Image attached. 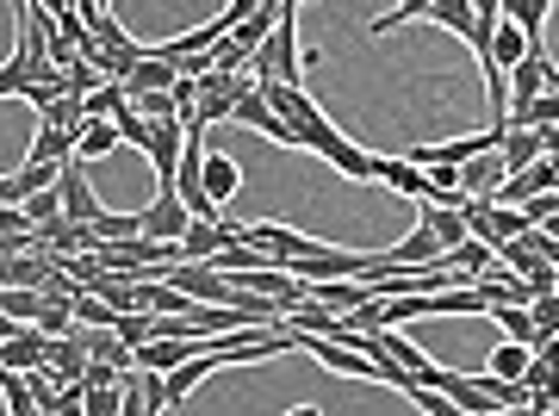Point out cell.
<instances>
[{
	"label": "cell",
	"instance_id": "obj_28",
	"mask_svg": "<svg viewBox=\"0 0 559 416\" xmlns=\"http://www.w3.org/2000/svg\"><path fill=\"white\" fill-rule=\"evenodd\" d=\"M299 7H318V0H299Z\"/></svg>",
	"mask_w": 559,
	"mask_h": 416
},
{
	"label": "cell",
	"instance_id": "obj_26",
	"mask_svg": "<svg viewBox=\"0 0 559 416\" xmlns=\"http://www.w3.org/2000/svg\"><path fill=\"white\" fill-rule=\"evenodd\" d=\"M522 212H528V224H547L559 212V193L547 187V193H535V199H522Z\"/></svg>",
	"mask_w": 559,
	"mask_h": 416
},
{
	"label": "cell",
	"instance_id": "obj_27",
	"mask_svg": "<svg viewBox=\"0 0 559 416\" xmlns=\"http://www.w3.org/2000/svg\"><path fill=\"white\" fill-rule=\"evenodd\" d=\"M540 138H547V156H559V124H535Z\"/></svg>",
	"mask_w": 559,
	"mask_h": 416
},
{
	"label": "cell",
	"instance_id": "obj_18",
	"mask_svg": "<svg viewBox=\"0 0 559 416\" xmlns=\"http://www.w3.org/2000/svg\"><path fill=\"white\" fill-rule=\"evenodd\" d=\"M528 360H535V348H528V342H498V348H491V373H503V379H522L528 373Z\"/></svg>",
	"mask_w": 559,
	"mask_h": 416
},
{
	"label": "cell",
	"instance_id": "obj_7",
	"mask_svg": "<svg viewBox=\"0 0 559 416\" xmlns=\"http://www.w3.org/2000/svg\"><path fill=\"white\" fill-rule=\"evenodd\" d=\"M57 180H62V162L25 156L20 168H13V175L0 180V199H7V205H25V199H32V193H44V187H57Z\"/></svg>",
	"mask_w": 559,
	"mask_h": 416
},
{
	"label": "cell",
	"instance_id": "obj_12",
	"mask_svg": "<svg viewBox=\"0 0 559 416\" xmlns=\"http://www.w3.org/2000/svg\"><path fill=\"white\" fill-rule=\"evenodd\" d=\"M441 268H454V274H491L498 268V249L485 237H466V242H454L448 255H441Z\"/></svg>",
	"mask_w": 559,
	"mask_h": 416
},
{
	"label": "cell",
	"instance_id": "obj_6",
	"mask_svg": "<svg viewBox=\"0 0 559 416\" xmlns=\"http://www.w3.org/2000/svg\"><path fill=\"white\" fill-rule=\"evenodd\" d=\"M62 205H69V218H81V224H94L106 212L100 205V193H94V180H87V156H75V162H62Z\"/></svg>",
	"mask_w": 559,
	"mask_h": 416
},
{
	"label": "cell",
	"instance_id": "obj_22",
	"mask_svg": "<svg viewBox=\"0 0 559 416\" xmlns=\"http://www.w3.org/2000/svg\"><path fill=\"white\" fill-rule=\"evenodd\" d=\"M503 13H510L528 38H540V25H547V13H554V0H503Z\"/></svg>",
	"mask_w": 559,
	"mask_h": 416
},
{
	"label": "cell",
	"instance_id": "obj_20",
	"mask_svg": "<svg viewBox=\"0 0 559 416\" xmlns=\"http://www.w3.org/2000/svg\"><path fill=\"white\" fill-rule=\"evenodd\" d=\"M94 230H100V242H131L143 237V212H100Z\"/></svg>",
	"mask_w": 559,
	"mask_h": 416
},
{
	"label": "cell",
	"instance_id": "obj_21",
	"mask_svg": "<svg viewBox=\"0 0 559 416\" xmlns=\"http://www.w3.org/2000/svg\"><path fill=\"white\" fill-rule=\"evenodd\" d=\"M0 385H7V411H13V416L38 411V385H32V373H13V367H7V379H0Z\"/></svg>",
	"mask_w": 559,
	"mask_h": 416
},
{
	"label": "cell",
	"instance_id": "obj_19",
	"mask_svg": "<svg viewBox=\"0 0 559 416\" xmlns=\"http://www.w3.org/2000/svg\"><path fill=\"white\" fill-rule=\"evenodd\" d=\"M429 20L448 25L454 38H473V20H479V13H473V0H436V7H429Z\"/></svg>",
	"mask_w": 559,
	"mask_h": 416
},
{
	"label": "cell",
	"instance_id": "obj_10",
	"mask_svg": "<svg viewBox=\"0 0 559 416\" xmlns=\"http://www.w3.org/2000/svg\"><path fill=\"white\" fill-rule=\"evenodd\" d=\"M380 180L392 187V193H404V199H429V168H423L417 156H385Z\"/></svg>",
	"mask_w": 559,
	"mask_h": 416
},
{
	"label": "cell",
	"instance_id": "obj_1",
	"mask_svg": "<svg viewBox=\"0 0 559 416\" xmlns=\"http://www.w3.org/2000/svg\"><path fill=\"white\" fill-rule=\"evenodd\" d=\"M193 230V205L180 199V187H156V199L143 205V237L156 242H180Z\"/></svg>",
	"mask_w": 559,
	"mask_h": 416
},
{
	"label": "cell",
	"instance_id": "obj_14",
	"mask_svg": "<svg viewBox=\"0 0 559 416\" xmlns=\"http://www.w3.org/2000/svg\"><path fill=\"white\" fill-rule=\"evenodd\" d=\"M25 156H44V162H75L81 156V131H62V124H38V138Z\"/></svg>",
	"mask_w": 559,
	"mask_h": 416
},
{
	"label": "cell",
	"instance_id": "obj_17",
	"mask_svg": "<svg viewBox=\"0 0 559 416\" xmlns=\"http://www.w3.org/2000/svg\"><path fill=\"white\" fill-rule=\"evenodd\" d=\"M44 298L50 293H38V286H0V311L13 323H38L44 318Z\"/></svg>",
	"mask_w": 559,
	"mask_h": 416
},
{
	"label": "cell",
	"instance_id": "obj_24",
	"mask_svg": "<svg viewBox=\"0 0 559 416\" xmlns=\"http://www.w3.org/2000/svg\"><path fill=\"white\" fill-rule=\"evenodd\" d=\"M124 411V385H87V416H119Z\"/></svg>",
	"mask_w": 559,
	"mask_h": 416
},
{
	"label": "cell",
	"instance_id": "obj_16",
	"mask_svg": "<svg viewBox=\"0 0 559 416\" xmlns=\"http://www.w3.org/2000/svg\"><path fill=\"white\" fill-rule=\"evenodd\" d=\"M124 143V131H119V119H87L81 124V156L87 162H100V156H112Z\"/></svg>",
	"mask_w": 559,
	"mask_h": 416
},
{
	"label": "cell",
	"instance_id": "obj_2",
	"mask_svg": "<svg viewBox=\"0 0 559 416\" xmlns=\"http://www.w3.org/2000/svg\"><path fill=\"white\" fill-rule=\"evenodd\" d=\"M44 360H50V336H44L38 323H13L7 318V330H0V367L32 373V367H44Z\"/></svg>",
	"mask_w": 559,
	"mask_h": 416
},
{
	"label": "cell",
	"instance_id": "obj_15",
	"mask_svg": "<svg viewBox=\"0 0 559 416\" xmlns=\"http://www.w3.org/2000/svg\"><path fill=\"white\" fill-rule=\"evenodd\" d=\"M237 187H242V168H237V162L205 150V193L218 199V205H230V199H237Z\"/></svg>",
	"mask_w": 559,
	"mask_h": 416
},
{
	"label": "cell",
	"instance_id": "obj_8",
	"mask_svg": "<svg viewBox=\"0 0 559 416\" xmlns=\"http://www.w3.org/2000/svg\"><path fill=\"white\" fill-rule=\"evenodd\" d=\"M57 75H62V62H50V57H32V50H20V57H13L7 69H0V94H7V99H25L32 87H38V81H57Z\"/></svg>",
	"mask_w": 559,
	"mask_h": 416
},
{
	"label": "cell",
	"instance_id": "obj_4",
	"mask_svg": "<svg viewBox=\"0 0 559 416\" xmlns=\"http://www.w3.org/2000/svg\"><path fill=\"white\" fill-rule=\"evenodd\" d=\"M150 168H156V187H175L180 175V156H187V124L180 119H156V131H150Z\"/></svg>",
	"mask_w": 559,
	"mask_h": 416
},
{
	"label": "cell",
	"instance_id": "obj_23",
	"mask_svg": "<svg viewBox=\"0 0 559 416\" xmlns=\"http://www.w3.org/2000/svg\"><path fill=\"white\" fill-rule=\"evenodd\" d=\"M429 7H436V0H399V7H392V13H385V20H373V38H385V32H392V25L429 20Z\"/></svg>",
	"mask_w": 559,
	"mask_h": 416
},
{
	"label": "cell",
	"instance_id": "obj_9",
	"mask_svg": "<svg viewBox=\"0 0 559 416\" xmlns=\"http://www.w3.org/2000/svg\"><path fill=\"white\" fill-rule=\"evenodd\" d=\"M441 255H448V249H441V237L429 224H417L404 242H392V261H399V268H441Z\"/></svg>",
	"mask_w": 559,
	"mask_h": 416
},
{
	"label": "cell",
	"instance_id": "obj_13",
	"mask_svg": "<svg viewBox=\"0 0 559 416\" xmlns=\"http://www.w3.org/2000/svg\"><path fill=\"white\" fill-rule=\"evenodd\" d=\"M540 156H547V138H540L535 124H510V131H503V162H510V175L528 168V162H540Z\"/></svg>",
	"mask_w": 559,
	"mask_h": 416
},
{
	"label": "cell",
	"instance_id": "obj_25",
	"mask_svg": "<svg viewBox=\"0 0 559 416\" xmlns=\"http://www.w3.org/2000/svg\"><path fill=\"white\" fill-rule=\"evenodd\" d=\"M25 212H32V218H57V212H69V205H62V187H44V193H32L25 199Z\"/></svg>",
	"mask_w": 559,
	"mask_h": 416
},
{
	"label": "cell",
	"instance_id": "obj_11",
	"mask_svg": "<svg viewBox=\"0 0 559 416\" xmlns=\"http://www.w3.org/2000/svg\"><path fill=\"white\" fill-rule=\"evenodd\" d=\"M460 180H466V193H498L510 180V162H503V150H485V156L460 162Z\"/></svg>",
	"mask_w": 559,
	"mask_h": 416
},
{
	"label": "cell",
	"instance_id": "obj_3",
	"mask_svg": "<svg viewBox=\"0 0 559 416\" xmlns=\"http://www.w3.org/2000/svg\"><path fill=\"white\" fill-rule=\"evenodd\" d=\"M237 237L261 242V249H274L280 268H293L299 255H311L323 237H305V230H293V224H274V218H261V224H237Z\"/></svg>",
	"mask_w": 559,
	"mask_h": 416
},
{
	"label": "cell",
	"instance_id": "obj_5",
	"mask_svg": "<svg viewBox=\"0 0 559 416\" xmlns=\"http://www.w3.org/2000/svg\"><path fill=\"white\" fill-rule=\"evenodd\" d=\"M212 342V330H193V336H150L138 348V367H156V373H175L180 360H193Z\"/></svg>",
	"mask_w": 559,
	"mask_h": 416
}]
</instances>
